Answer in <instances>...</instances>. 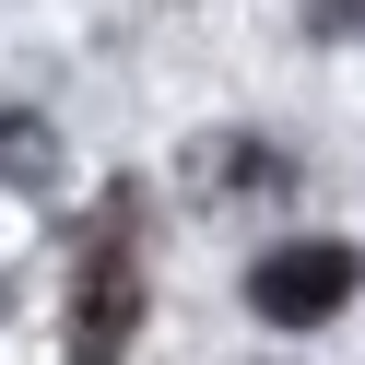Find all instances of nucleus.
<instances>
[{
	"mask_svg": "<svg viewBox=\"0 0 365 365\" xmlns=\"http://www.w3.org/2000/svg\"><path fill=\"white\" fill-rule=\"evenodd\" d=\"M354 12H365V0H318V24H330V36H341V24H354Z\"/></svg>",
	"mask_w": 365,
	"mask_h": 365,
	"instance_id": "4",
	"label": "nucleus"
},
{
	"mask_svg": "<svg viewBox=\"0 0 365 365\" xmlns=\"http://www.w3.org/2000/svg\"><path fill=\"white\" fill-rule=\"evenodd\" d=\"M0 177H12V189L48 177V118H0Z\"/></svg>",
	"mask_w": 365,
	"mask_h": 365,
	"instance_id": "3",
	"label": "nucleus"
},
{
	"mask_svg": "<svg viewBox=\"0 0 365 365\" xmlns=\"http://www.w3.org/2000/svg\"><path fill=\"white\" fill-rule=\"evenodd\" d=\"M142 330V247H130V200H106L71 271V365H118Z\"/></svg>",
	"mask_w": 365,
	"mask_h": 365,
	"instance_id": "1",
	"label": "nucleus"
},
{
	"mask_svg": "<svg viewBox=\"0 0 365 365\" xmlns=\"http://www.w3.org/2000/svg\"><path fill=\"white\" fill-rule=\"evenodd\" d=\"M354 283H365V259L341 236H294V247H271V259L247 271V307H259L271 330H318V318L354 307Z\"/></svg>",
	"mask_w": 365,
	"mask_h": 365,
	"instance_id": "2",
	"label": "nucleus"
}]
</instances>
